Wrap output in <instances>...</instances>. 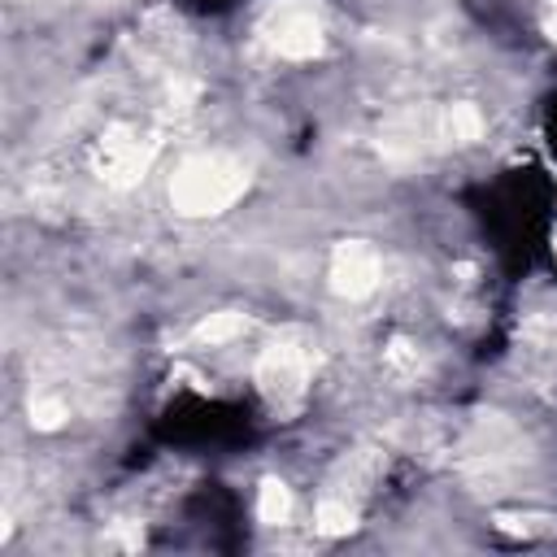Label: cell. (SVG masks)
<instances>
[{
	"instance_id": "cell-1",
	"label": "cell",
	"mask_w": 557,
	"mask_h": 557,
	"mask_svg": "<svg viewBox=\"0 0 557 557\" xmlns=\"http://www.w3.org/2000/svg\"><path fill=\"white\" fill-rule=\"evenodd\" d=\"M248 191V165L231 152H196L170 178V205L183 218H209L231 209Z\"/></svg>"
},
{
	"instance_id": "cell-2",
	"label": "cell",
	"mask_w": 557,
	"mask_h": 557,
	"mask_svg": "<svg viewBox=\"0 0 557 557\" xmlns=\"http://www.w3.org/2000/svg\"><path fill=\"white\" fill-rule=\"evenodd\" d=\"M309 370H313V352L296 331L274 335L257 357V383L274 405H296L305 396Z\"/></svg>"
},
{
	"instance_id": "cell-3",
	"label": "cell",
	"mask_w": 557,
	"mask_h": 557,
	"mask_svg": "<svg viewBox=\"0 0 557 557\" xmlns=\"http://www.w3.org/2000/svg\"><path fill=\"white\" fill-rule=\"evenodd\" d=\"M265 44L287 61H309L322 52V17L309 0H278L261 22Z\"/></svg>"
},
{
	"instance_id": "cell-4",
	"label": "cell",
	"mask_w": 557,
	"mask_h": 557,
	"mask_svg": "<svg viewBox=\"0 0 557 557\" xmlns=\"http://www.w3.org/2000/svg\"><path fill=\"white\" fill-rule=\"evenodd\" d=\"M383 278V257L374 244L366 239H344L335 244L331 252V265H326V283L339 300H366Z\"/></svg>"
},
{
	"instance_id": "cell-5",
	"label": "cell",
	"mask_w": 557,
	"mask_h": 557,
	"mask_svg": "<svg viewBox=\"0 0 557 557\" xmlns=\"http://www.w3.org/2000/svg\"><path fill=\"white\" fill-rule=\"evenodd\" d=\"M157 144L131 126H109L100 139V178L109 187H131L144 178V170L152 165Z\"/></svg>"
},
{
	"instance_id": "cell-6",
	"label": "cell",
	"mask_w": 557,
	"mask_h": 557,
	"mask_svg": "<svg viewBox=\"0 0 557 557\" xmlns=\"http://www.w3.org/2000/svg\"><path fill=\"white\" fill-rule=\"evenodd\" d=\"M483 113L474 109V104H448L440 117H435V135L440 139H448V144H474V139H483Z\"/></svg>"
},
{
	"instance_id": "cell-7",
	"label": "cell",
	"mask_w": 557,
	"mask_h": 557,
	"mask_svg": "<svg viewBox=\"0 0 557 557\" xmlns=\"http://www.w3.org/2000/svg\"><path fill=\"white\" fill-rule=\"evenodd\" d=\"M248 331V318L244 313H235V309H222V313H209L196 331H191V339L196 344H209V348H218V344H231L235 335H244Z\"/></svg>"
},
{
	"instance_id": "cell-8",
	"label": "cell",
	"mask_w": 557,
	"mask_h": 557,
	"mask_svg": "<svg viewBox=\"0 0 557 557\" xmlns=\"http://www.w3.org/2000/svg\"><path fill=\"white\" fill-rule=\"evenodd\" d=\"M257 518L265 527H283L292 518V487L283 479H265L257 487Z\"/></svg>"
},
{
	"instance_id": "cell-9",
	"label": "cell",
	"mask_w": 557,
	"mask_h": 557,
	"mask_svg": "<svg viewBox=\"0 0 557 557\" xmlns=\"http://www.w3.org/2000/svg\"><path fill=\"white\" fill-rule=\"evenodd\" d=\"M318 531L322 535H348L352 527H357V509L344 500V496H322V505H318Z\"/></svg>"
},
{
	"instance_id": "cell-10",
	"label": "cell",
	"mask_w": 557,
	"mask_h": 557,
	"mask_svg": "<svg viewBox=\"0 0 557 557\" xmlns=\"http://www.w3.org/2000/svg\"><path fill=\"white\" fill-rule=\"evenodd\" d=\"M65 418H70V405H65L61 396L44 392V396L30 400V426H35V431H57Z\"/></svg>"
},
{
	"instance_id": "cell-11",
	"label": "cell",
	"mask_w": 557,
	"mask_h": 557,
	"mask_svg": "<svg viewBox=\"0 0 557 557\" xmlns=\"http://www.w3.org/2000/svg\"><path fill=\"white\" fill-rule=\"evenodd\" d=\"M548 30H553V39H557V0H548Z\"/></svg>"
},
{
	"instance_id": "cell-12",
	"label": "cell",
	"mask_w": 557,
	"mask_h": 557,
	"mask_svg": "<svg viewBox=\"0 0 557 557\" xmlns=\"http://www.w3.org/2000/svg\"><path fill=\"white\" fill-rule=\"evenodd\" d=\"M553 252H557V235H553Z\"/></svg>"
}]
</instances>
